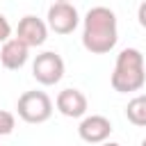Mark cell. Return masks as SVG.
Instances as JSON below:
<instances>
[{
	"mask_svg": "<svg viewBox=\"0 0 146 146\" xmlns=\"http://www.w3.org/2000/svg\"><path fill=\"white\" fill-rule=\"evenodd\" d=\"M119 41L116 14L110 7H91L82 18V46L91 55L110 52Z\"/></svg>",
	"mask_w": 146,
	"mask_h": 146,
	"instance_id": "6da1fadb",
	"label": "cell"
},
{
	"mask_svg": "<svg viewBox=\"0 0 146 146\" xmlns=\"http://www.w3.org/2000/svg\"><path fill=\"white\" fill-rule=\"evenodd\" d=\"M144 82H146V64H144L141 50L123 48L116 55V64L110 78L112 89L119 94H130V91H139Z\"/></svg>",
	"mask_w": 146,
	"mask_h": 146,
	"instance_id": "7a4b0ae2",
	"label": "cell"
},
{
	"mask_svg": "<svg viewBox=\"0 0 146 146\" xmlns=\"http://www.w3.org/2000/svg\"><path fill=\"white\" fill-rule=\"evenodd\" d=\"M16 112L25 123H43L52 116V100L46 91H23L16 100Z\"/></svg>",
	"mask_w": 146,
	"mask_h": 146,
	"instance_id": "3957f363",
	"label": "cell"
},
{
	"mask_svg": "<svg viewBox=\"0 0 146 146\" xmlns=\"http://www.w3.org/2000/svg\"><path fill=\"white\" fill-rule=\"evenodd\" d=\"M32 75L43 87L57 84L64 78V59H62V55H57L55 50H46V52L36 55L34 64H32Z\"/></svg>",
	"mask_w": 146,
	"mask_h": 146,
	"instance_id": "277c9868",
	"label": "cell"
},
{
	"mask_svg": "<svg viewBox=\"0 0 146 146\" xmlns=\"http://www.w3.org/2000/svg\"><path fill=\"white\" fill-rule=\"evenodd\" d=\"M46 23H48V30H52L55 34H71L80 25V14L71 2H52L48 7Z\"/></svg>",
	"mask_w": 146,
	"mask_h": 146,
	"instance_id": "5b68a950",
	"label": "cell"
},
{
	"mask_svg": "<svg viewBox=\"0 0 146 146\" xmlns=\"http://www.w3.org/2000/svg\"><path fill=\"white\" fill-rule=\"evenodd\" d=\"M16 39H21L27 48H36V46H43L46 39H48V23L41 21L39 16H23L18 21V27H16Z\"/></svg>",
	"mask_w": 146,
	"mask_h": 146,
	"instance_id": "8992f818",
	"label": "cell"
},
{
	"mask_svg": "<svg viewBox=\"0 0 146 146\" xmlns=\"http://www.w3.org/2000/svg\"><path fill=\"white\" fill-rule=\"evenodd\" d=\"M78 135L87 144H103L112 135V121L107 116H103V114L84 116L80 121V125H78Z\"/></svg>",
	"mask_w": 146,
	"mask_h": 146,
	"instance_id": "52a82bcc",
	"label": "cell"
},
{
	"mask_svg": "<svg viewBox=\"0 0 146 146\" xmlns=\"http://www.w3.org/2000/svg\"><path fill=\"white\" fill-rule=\"evenodd\" d=\"M59 114L68 116V119H84L87 116V110H89V103H87V96L80 91V89H62L57 94V100H55Z\"/></svg>",
	"mask_w": 146,
	"mask_h": 146,
	"instance_id": "ba28073f",
	"label": "cell"
},
{
	"mask_svg": "<svg viewBox=\"0 0 146 146\" xmlns=\"http://www.w3.org/2000/svg\"><path fill=\"white\" fill-rule=\"evenodd\" d=\"M27 57H30V48L16 36H11L9 41H5L0 46V64L9 71L23 68L27 64Z\"/></svg>",
	"mask_w": 146,
	"mask_h": 146,
	"instance_id": "9c48e42d",
	"label": "cell"
},
{
	"mask_svg": "<svg viewBox=\"0 0 146 146\" xmlns=\"http://www.w3.org/2000/svg\"><path fill=\"white\" fill-rule=\"evenodd\" d=\"M125 116L132 125L146 128V94L135 96L128 105H125Z\"/></svg>",
	"mask_w": 146,
	"mask_h": 146,
	"instance_id": "30bf717a",
	"label": "cell"
},
{
	"mask_svg": "<svg viewBox=\"0 0 146 146\" xmlns=\"http://www.w3.org/2000/svg\"><path fill=\"white\" fill-rule=\"evenodd\" d=\"M16 128V116L7 110H0V137H7L11 135Z\"/></svg>",
	"mask_w": 146,
	"mask_h": 146,
	"instance_id": "8fae6325",
	"label": "cell"
},
{
	"mask_svg": "<svg viewBox=\"0 0 146 146\" xmlns=\"http://www.w3.org/2000/svg\"><path fill=\"white\" fill-rule=\"evenodd\" d=\"M11 39V25H9V21L0 14V46L5 43V41H9Z\"/></svg>",
	"mask_w": 146,
	"mask_h": 146,
	"instance_id": "7c38bea8",
	"label": "cell"
},
{
	"mask_svg": "<svg viewBox=\"0 0 146 146\" xmlns=\"http://www.w3.org/2000/svg\"><path fill=\"white\" fill-rule=\"evenodd\" d=\"M137 21H139V25L146 30V0L139 5V9H137Z\"/></svg>",
	"mask_w": 146,
	"mask_h": 146,
	"instance_id": "4fadbf2b",
	"label": "cell"
},
{
	"mask_svg": "<svg viewBox=\"0 0 146 146\" xmlns=\"http://www.w3.org/2000/svg\"><path fill=\"white\" fill-rule=\"evenodd\" d=\"M100 146H121V144H116V141H103Z\"/></svg>",
	"mask_w": 146,
	"mask_h": 146,
	"instance_id": "5bb4252c",
	"label": "cell"
},
{
	"mask_svg": "<svg viewBox=\"0 0 146 146\" xmlns=\"http://www.w3.org/2000/svg\"><path fill=\"white\" fill-rule=\"evenodd\" d=\"M55 2H71V0H55Z\"/></svg>",
	"mask_w": 146,
	"mask_h": 146,
	"instance_id": "9a60e30c",
	"label": "cell"
},
{
	"mask_svg": "<svg viewBox=\"0 0 146 146\" xmlns=\"http://www.w3.org/2000/svg\"><path fill=\"white\" fill-rule=\"evenodd\" d=\"M141 146H146V139H144V141H141Z\"/></svg>",
	"mask_w": 146,
	"mask_h": 146,
	"instance_id": "2e32d148",
	"label": "cell"
}]
</instances>
